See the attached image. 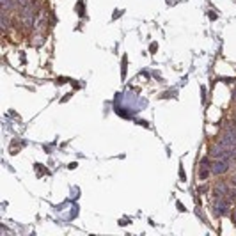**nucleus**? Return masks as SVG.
I'll return each instance as SVG.
<instances>
[{"mask_svg": "<svg viewBox=\"0 0 236 236\" xmlns=\"http://www.w3.org/2000/svg\"><path fill=\"white\" fill-rule=\"evenodd\" d=\"M229 167H231V160H217L211 167H209V171L211 174L215 176H220V174H226L229 171Z\"/></svg>", "mask_w": 236, "mask_h": 236, "instance_id": "obj_1", "label": "nucleus"}, {"mask_svg": "<svg viewBox=\"0 0 236 236\" xmlns=\"http://www.w3.org/2000/svg\"><path fill=\"white\" fill-rule=\"evenodd\" d=\"M229 190H227V185H224V183H220V185H217L213 188V195L215 199H220V197H224V195H227Z\"/></svg>", "mask_w": 236, "mask_h": 236, "instance_id": "obj_2", "label": "nucleus"}, {"mask_svg": "<svg viewBox=\"0 0 236 236\" xmlns=\"http://www.w3.org/2000/svg\"><path fill=\"white\" fill-rule=\"evenodd\" d=\"M211 174V171H208V167H202L201 165V171H199V179H206L208 176Z\"/></svg>", "mask_w": 236, "mask_h": 236, "instance_id": "obj_3", "label": "nucleus"}, {"mask_svg": "<svg viewBox=\"0 0 236 236\" xmlns=\"http://www.w3.org/2000/svg\"><path fill=\"white\" fill-rule=\"evenodd\" d=\"M16 4L20 7H25V6H29V0H16Z\"/></svg>", "mask_w": 236, "mask_h": 236, "instance_id": "obj_4", "label": "nucleus"}, {"mask_svg": "<svg viewBox=\"0 0 236 236\" xmlns=\"http://www.w3.org/2000/svg\"><path fill=\"white\" fill-rule=\"evenodd\" d=\"M227 197H229V199H233V201H236V188H234V190H231V192L227 193Z\"/></svg>", "mask_w": 236, "mask_h": 236, "instance_id": "obj_5", "label": "nucleus"}, {"mask_svg": "<svg viewBox=\"0 0 236 236\" xmlns=\"http://www.w3.org/2000/svg\"><path fill=\"white\" fill-rule=\"evenodd\" d=\"M231 183H233V185L236 186V178H233V179H231Z\"/></svg>", "mask_w": 236, "mask_h": 236, "instance_id": "obj_6", "label": "nucleus"}, {"mask_svg": "<svg viewBox=\"0 0 236 236\" xmlns=\"http://www.w3.org/2000/svg\"><path fill=\"white\" fill-rule=\"evenodd\" d=\"M234 124H236V121H234Z\"/></svg>", "mask_w": 236, "mask_h": 236, "instance_id": "obj_7", "label": "nucleus"}]
</instances>
